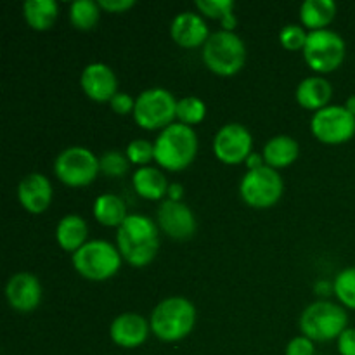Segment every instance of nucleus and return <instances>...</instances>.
Returning <instances> with one entry per match:
<instances>
[{"label": "nucleus", "mask_w": 355, "mask_h": 355, "mask_svg": "<svg viewBox=\"0 0 355 355\" xmlns=\"http://www.w3.org/2000/svg\"><path fill=\"white\" fill-rule=\"evenodd\" d=\"M116 245L121 257L130 266H148L155 260L159 248L158 227L146 215H128L118 227Z\"/></svg>", "instance_id": "nucleus-1"}, {"label": "nucleus", "mask_w": 355, "mask_h": 355, "mask_svg": "<svg viewBox=\"0 0 355 355\" xmlns=\"http://www.w3.org/2000/svg\"><path fill=\"white\" fill-rule=\"evenodd\" d=\"M198 153V135L193 127L180 121L163 128L155 141V159L170 172L189 166Z\"/></svg>", "instance_id": "nucleus-2"}, {"label": "nucleus", "mask_w": 355, "mask_h": 355, "mask_svg": "<svg viewBox=\"0 0 355 355\" xmlns=\"http://www.w3.org/2000/svg\"><path fill=\"white\" fill-rule=\"evenodd\" d=\"M149 324L153 333L163 342H179L193 331L196 324V309L187 298H165L155 307Z\"/></svg>", "instance_id": "nucleus-3"}, {"label": "nucleus", "mask_w": 355, "mask_h": 355, "mask_svg": "<svg viewBox=\"0 0 355 355\" xmlns=\"http://www.w3.org/2000/svg\"><path fill=\"white\" fill-rule=\"evenodd\" d=\"M203 61L217 75H236L246 61L245 42L234 31H215L203 45Z\"/></svg>", "instance_id": "nucleus-4"}, {"label": "nucleus", "mask_w": 355, "mask_h": 355, "mask_svg": "<svg viewBox=\"0 0 355 355\" xmlns=\"http://www.w3.org/2000/svg\"><path fill=\"white\" fill-rule=\"evenodd\" d=\"M120 250L103 239L87 241L73 253L76 272L89 281H106L118 272L121 266Z\"/></svg>", "instance_id": "nucleus-5"}, {"label": "nucleus", "mask_w": 355, "mask_h": 355, "mask_svg": "<svg viewBox=\"0 0 355 355\" xmlns=\"http://www.w3.org/2000/svg\"><path fill=\"white\" fill-rule=\"evenodd\" d=\"M349 315L345 309L331 302H314L309 305L300 318V329L312 342H329L340 338L347 329Z\"/></svg>", "instance_id": "nucleus-6"}, {"label": "nucleus", "mask_w": 355, "mask_h": 355, "mask_svg": "<svg viewBox=\"0 0 355 355\" xmlns=\"http://www.w3.org/2000/svg\"><path fill=\"white\" fill-rule=\"evenodd\" d=\"M101 172L99 159L90 149L71 146L62 149L54 162V173L62 184L69 187L89 186Z\"/></svg>", "instance_id": "nucleus-7"}, {"label": "nucleus", "mask_w": 355, "mask_h": 355, "mask_svg": "<svg viewBox=\"0 0 355 355\" xmlns=\"http://www.w3.org/2000/svg\"><path fill=\"white\" fill-rule=\"evenodd\" d=\"M284 184L279 172L269 165L248 170L239 184V193L246 205L253 208H269L283 196Z\"/></svg>", "instance_id": "nucleus-8"}, {"label": "nucleus", "mask_w": 355, "mask_h": 355, "mask_svg": "<svg viewBox=\"0 0 355 355\" xmlns=\"http://www.w3.org/2000/svg\"><path fill=\"white\" fill-rule=\"evenodd\" d=\"M177 116V101L166 89H148L135 99L134 120L146 130L166 128Z\"/></svg>", "instance_id": "nucleus-9"}, {"label": "nucleus", "mask_w": 355, "mask_h": 355, "mask_svg": "<svg viewBox=\"0 0 355 355\" xmlns=\"http://www.w3.org/2000/svg\"><path fill=\"white\" fill-rule=\"evenodd\" d=\"M304 58L314 71H335L345 59V42L331 30L311 31L304 47Z\"/></svg>", "instance_id": "nucleus-10"}, {"label": "nucleus", "mask_w": 355, "mask_h": 355, "mask_svg": "<svg viewBox=\"0 0 355 355\" xmlns=\"http://www.w3.org/2000/svg\"><path fill=\"white\" fill-rule=\"evenodd\" d=\"M312 134L324 144H342L355 134V116L345 106H326L315 111L311 121Z\"/></svg>", "instance_id": "nucleus-11"}, {"label": "nucleus", "mask_w": 355, "mask_h": 355, "mask_svg": "<svg viewBox=\"0 0 355 355\" xmlns=\"http://www.w3.org/2000/svg\"><path fill=\"white\" fill-rule=\"evenodd\" d=\"M253 137L241 123H227L217 132L214 139V153L220 162L236 165L252 155Z\"/></svg>", "instance_id": "nucleus-12"}, {"label": "nucleus", "mask_w": 355, "mask_h": 355, "mask_svg": "<svg viewBox=\"0 0 355 355\" xmlns=\"http://www.w3.org/2000/svg\"><path fill=\"white\" fill-rule=\"evenodd\" d=\"M158 225L172 239H189L196 232V218L182 201H163L158 208Z\"/></svg>", "instance_id": "nucleus-13"}, {"label": "nucleus", "mask_w": 355, "mask_h": 355, "mask_svg": "<svg viewBox=\"0 0 355 355\" xmlns=\"http://www.w3.org/2000/svg\"><path fill=\"white\" fill-rule=\"evenodd\" d=\"M7 302L19 312H31L42 300V284L31 272L14 274L6 286Z\"/></svg>", "instance_id": "nucleus-14"}, {"label": "nucleus", "mask_w": 355, "mask_h": 355, "mask_svg": "<svg viewBox=\"0 0 355 355\" xmlns=\"http://www.w3.org/2000/svg\"><path fill=\"white\" fill-rule=\"evenodd\" d=\"M80 83L87 96L97 103L111 101L116 94V75L113 69L104 62H92L83 69Z\"/></svg>", "instance_id": "nucleus-15"}, {"label": "nucleus", "mask_w": 355, "mask_h": 355, "mask_svg": "<svg viewBox=\"0 0 355 355\" xmlns=\"http://www.w3.org/2000/svg\"><path fill=\"white\" fill-rule=\"evenodd\" d=\"M149 324L142 315L134 312H125L113 319L110 328L111 340L123 349H135L146 342L149 335Z\"/></svg>", "instance_id": "nucleus-16"}, {"label": "nucleus", "mask_w": 355, "mask_h": 355, "mask_svg": "<svg viewBox=\"0 0 355 355\" xmlns=\"http://www.w3.org/2000/svg\"><path fill=\"white\" fill-rule=\"evenodd\" d=\"M17 198L30 214H44L52 201L51 180L42 173H30L17 186Z\"/></svg>", "instance_id": "nucleus-17"}, {"label": "nucleus", "mask_w": 355, "mask_h": 355, "mask_svg": "<svg viewBox=\"0 0 355 355\" xmlns=\"http://www.w3.org/2000/svg\"><path fill=\"white\" fill-rule=\"evenodd\" d=\"M170 33H172V38L180 47L186 49L205 45V42L210 37L203 17L191 12V10H186V12H180L179 16H175V19L172 21Z\"/></svg>", "instance_id": "nucleus-18"}, {"label": "nucleus", "mask_w": 355, "mask_h": 355, "mask_svg": "<svg viewBox=\"0 0 355 355\" xmlns=\"http://www.w3.org/2000/svg\"><path fill=\"white\" fill-rule=\"evenodd\" d=\"M333 96V87L322 76H309L298 83L297 101L305 110L319 111L328 106Z\"/></svg>", "instance_id": "nucleus-19"}, {"label": "nucleus", "mask_w": 355, "mask_h": 355, "mask_svg": "<svg viewBox=\"0 0 355 355\" xmlns=\"http://www.w3.org/2000/svg\"><path fill=\"white\" fill-rule=\"evenodd\" d=\"M298 142L290 135H276L263 146V162L272 168H286L298 158Z\"/></svg>", "instance_id": "nucleus-20"}, {"label": "nucleus", "mask_w": 355, "mask_h": 355, "mask_svg": "<svg viewBox=\"0 0 355 355\" xmlns=\"http://www.w3.org/2000/svg\"><path fill=\"white\" fill-rule=\"evenodd\" d=\"M87 222L80 215H66L55 227V239L64 252L75 253L87 243Z\"/></svg>", "instance_id": "nucleus-21"}, {"label": "nucleus", "mask_w": 355, "mask_h": 355, "mask_svg": "<svg viewBox=\"0 0 355 355\" xmlns=\"http://www.w3.org/2000/svg\"><path fill=\"white\" fill-rule=\"evenodd\" d=\"M132 182H134V189L139 196L151 201L162 200L168 193L170 186L163 172H159L158 168H153V166H141V168L135 170Z\"/></svg>", "instance_id": "nucleus-22"}, {"label": "nucleus", "mask_w": 355, "mask_h": 355, "mask_svg": "<svg viewBox=\"0 0 355 355\" xmlns=\"http://www.w3.org/2000/svg\"><path fill=\"white\" fill-rule=\"evenodd\" d=\"M336 3L333 0H305L300 6V19L305 28L326 30L329 23L335 19Z\"/></svg>", "instance_id": "nucleus-23"}, {"label": "nucleus", "mask_w": 355, "mask_h": 355, "mask_svg": "<svg viewBox=\"0 0 355 355\" xmlns=\"http://www.w3.org/2000/svg\"><path fill=\"white\" fill-rule=\"evenodd\" d=\"M23 16L33 30H49L58 19L59 6L55 0H26L23 3Z\"/></svg>", "instance_id": "nucleus-24"}, {"label": "nucleus", "mask_w": 355, "mask_h": 355, "mask_svg": "<svg viewBox=\"0 0 355 355\" xmlns=\"http://www.w3.org/2000/svg\"><path fill=\"white\" fill-rule=\"evenodd\" d=\"M94 217L107 227H120L125 218L128 217L125 201L116 194H101L94 203Z\"/></svg>", "instance_id": "nucleus-25"}, {"label": "nucleus", "mask_w": 355, "mask_h": 355, "mask_svg": "<svg viewBox=\"0 0 355 355\" xmlns=\"http://www.w3.org/2000/svg\"><path fill=\"white\" fill-rule=\"evenodd\" d=\"M196 7L208 17L220 19L224 30L232 31L236 26V16L232 14L234 2L232 0H196Z\"/></svg>", "instance_id": "nucleus-26"}, {"label": "nucleus", "mask_w": 355, "mask_h": 355, "mask_svg": "<svg viewBox=\"0 0 355 355\" xmlns=\"http://www.w3.org/2000/svg\"><path fill=\"white\" fill-rule=\"evenodd\" d=\"M99 9L94 0H75L69 7V19L78 30H90L99 21Z\"/></svg>", "instance_id": "nucleus-27"}, {"label": "nucleus", "mask_w": 355, "mask_h": 355, "mask_svg": "<svg viewBox=\"0 0 355 355\" xmlns=\"http://www.w3.org/2000/svg\"><path fill=\"white\" fill-rule=\"evenodd\" d=\"M205 114H207V104L200 97L187 96L177 101V118H179L180 123L191 127V125L203 121Z\"/></svg>", "instance_id": "nucleus-28"}, {"label": "nucleus", "mask_w": 355, "mask_h": 355, "mask_svg": "<svg viewBox=\"0 0 355 355\" xmlns=\"http://www.w3.org/2000/svg\"><path fill=\"white\" fill-rule=\"evenodd\" d=\"M333 290L343 305H347L349 309H355V267L342 270L335 277Z\"/></svg>", "instance_id": "nucleus-29"}, {"label": "nucleus", "mask_w": 355, "mask_h": 355, "mask_svg": "<svg viewBox=\"0 0 355 355\" xmlns=\"http://www.w3.org/2000/svg\"><path fill=\"white\" fill-rule=\"evenodd\" d=\"M99 166L101 172L107 177H121L127 173L128 166H130V159L127 158V155H123L121 151H106L99 158Z\"/></svg>", "instance_id": "nucleus-30"}, {"label": "nucleus", "mask_w": 355, "mask_h": 355, "mask_svg": "<svg viewBox=\"0 0 355 355\" xmlns=\"http://www.w3.org/2000/svg\"><path fill=\"white\" fill-rule=\"evenodd\" d=\"M125 155L130 159V163H135V165H146V163H149L155 158V144L146 141V139H135V141H132L130 144L127 146Z\"/></svg>", "instance_id": "nucleus-31"}, {"label": "nucleus", "mask_w": 355, "mask_h": 355, "mask_svg": "<svg viewBox=\"0 0 355 355\" xmlns=\"http://www.w3.org/2000/svg\"><path fill=\"white\" fill-rule=\"evenodd\" d=\"M309 33H305L304 26L300 24H286L283 30L279 31V40L283 47L290 49V51H298L304 49L307 44Z\"/></svg>", "instance_id": "nucleus-32"}, {"label": "nucleus", "mask_w": 355, "mask_h": 355, "mask_svg": "<svg viewBox=\"0 0 355 355\" xmlns=\"http://www.w3.org/2000/svg\"><path fill=\"white\" fill-rule=\"evenodd\" d=\"M111 110L118 114H134V107H135V101L132 99V96L125 92H116L114 94L113 99L110 101Z\"/></svg>", "instance_id": "nucleus-33"}, {"label": "nucleus", "mask_w": 355, "mask_h": 355, "mask_svg": "<svg viewBox=\"0 0 355 355\" xmlns=\"http://www.w3.org/2000/svg\"><path fill=\"white\" fill-rule=\"evenodd\" d=\"M314 343L307 336H297L286 347V355H314Z\"/></svg>", "instance_id": "nucleus-34"}, {"label": "nucleus", "mask_w": 355, "mask_h": 355, "mask_svg": "<svg viewBox=\"0 0 355 355\" xmlns=\"http://www.w3.org/2000/svg\"><path fill=\"white\" fill-rule=\"evenodd\" d=\"M340 355H355V328H347L338 338Z\"/></svg>", "instance_id": "nucleus-35"}, {"label": "nucleus", "mask_w": 355, "mask_h": 355, "mask_svg": "<svg viewBox=\"0 0 355 355\" xmlns=\"http://www.w3.org/2000/svg\"><path fill=\"white\" fill-rule=\"evenodd\" d=\"M97 3L101 9H106L110 12H125L135 6L134 0H99Z\"/></svg>", "instance_id": "nucleus-36"}, {"label": "nucleus", "mask_w": 355, "mask_h": 355, "mask_svg": "<svg viewBox=\"0 0 355 355\" xmlns=\"http://www.w3.org/2000/svg\"><path fill=\"white\" fill-rule=\"evenodd\" d=\"M182 193H184V189H182V186H180V184H170L168 186V200H172V201H180V198H182Z\"/></svg>", "instance_id": "nucleus-37"}, {"label": "nucleus", "mask_w": 355, "mask_h": 355, "mask_svg": "<svg viewBox=\"0 0 355 355\" xmlns=\"http://www.w3.org/2000/svg\"><path fill=\"white\" fill-rule=\"evenodd\" d=\"M263 156L262 155H250L248 159H246V163H248V170H253V168H259V166L263 165Z\"/></svg>", "instance_id": "nucleus-38"}, {"label": "nucleus", "mask_w": 355, "mask_h": 355, "mask_svg": "<svg viewBox=\"0 0 355 355\" xmlns=\"http://www.w3.org/2000/svg\"><path fill=\"white\" fill-rule=\"evenodd\" d=\"M345 107H347V110H349L350 113H352L354 116H355V94H354V96H350L349 99H347Z\"/></svg>", "instance_id": "nucleus-39"}]
</instances>
